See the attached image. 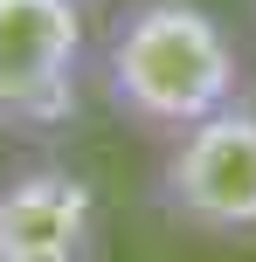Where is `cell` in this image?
I'll return each mask as SVG.
<instances>
[{"mask_svg":"<svg viewBox=\"0 0 256 262\" xmlns=\"http://www.w3.org/2000/svg\"><path fill=\"white\" fill-rule=\"evenodd\" d=\"M83 0H0V131H55L83 104Z\"/></svg>","mask_w":256,"mask_h":262,"instance_id":"3957f363","label":"cell"},{"mask_svg":"<svg viewBox=\"0 0 256 262\" xmlns=\"http://www.w3.org/2000/svg\"><path fill=\"white\" fill-rule=\"evenodd\" d=\"M104 200L63 159H28L0 172V262H97Z\"/></svg>","mask_w":256,"mask_h":262,"instance_id":"277c9868","label":"cell"},{"mask_svg":"<svg viewBox=\"0 0 256 262\" xmlns=\"http://www.w3.org/2000/svg\"><path fill=\"white\" fill-rule=\"evenodd\" d=\"M152 200L208 242L256 235V111L229 104L215 118L187 124L180 138H166Z\"/></svg>","mask_w":256,"mask_h":262,"instance_id":"7a4b0ae2","label":"cell"},{"mask_svg":"<svg viewBox=\"0 0 256 262\" xmlns=\"http://www.w3.org/2000/svg\"><path fill=\"white\" fill-rule=\"evenodd\" d=\"M97 90L146 138H180L243 90V55L201 0H132L97 41Z\"/></svg>","mask_w":256,"mask_h":262,"instance_id":"6da1fadb","label":"cell"}]
</instances>
